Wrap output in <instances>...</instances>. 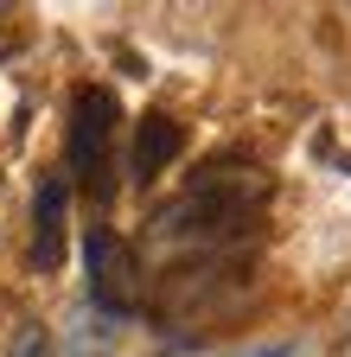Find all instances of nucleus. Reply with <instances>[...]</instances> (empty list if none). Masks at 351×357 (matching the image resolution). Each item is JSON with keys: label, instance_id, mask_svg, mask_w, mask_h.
<instances>
[{"label": "nucleus", "instance_id": "nucleus-4", "mask_svg": "<svg viewBox=\"0 0 351 357\" xmlns=\"http://www.w3.org/2000/svg\"><path fill=\"white\" fill-rule=\"evenodd\" d=\"M179 147H186V128L172 121V115H147L141 134H135V172H141V178L166 172L172 160H179Z\"/></svg>", "mask_w": 351, "mask_h": 357}, {"label": "nucleus", "instance_id": "nucleus-1", "mask_svg": "<svg viewBox=\"0 0 351 357\" xmlns=\"http://www.w3.org/2000/svg\"><path fill=\"white\" fill-rule=\"evenodd\" d=\"M109 160H115V96L83 83L70 96V185L90 192L96 204L109 198Z\"/></svg>", "mask_w": 351, "mask_h": 357}, {"label": "nucleus", "instance_id": "nucleus-5", "mask_svg": "<svg viewBox=\"0 0 351 357\" xmlns=\"http://www.w3.org/2000/svg\"><path fill=\"white\" fill-rule=\"evenodd\" d=\"M7 357H52V338H45V326H38V319H26V326L7 338Z\"/></svg>", "mask_w": 351, "mask_h": 357}, {"label": "nucleus", "instance_id": "nucleus-3", "mask_svg": "<svg viewBox=\"0 0 351 357\" xmlns=\"http://www.w3.org/2000/svg\"><path fill=\"white\" fill-rule=\"evenodd\" d=\"M64 204H70V185L52 172L32 198V268H58L64 261Z\"/></svg>", "mask_w": 351, "mask_h": 357}, {"label": "nucleus", "instance_id": "nucleus-2", "mask_svg": "<svg viewBox=\"0 0 351 357\" xmlns=\"http://www.w3.org/2000/svg\"><path fill=\"white\" fill-rule=\"evenodd\" d=\"M83 255H90V294L121 312L128 300H135V261H128V243L109 230V223H96L90 243H83Z\"/></svg>", "mask_w": 351, "mask_h": 357}]
</instances>
